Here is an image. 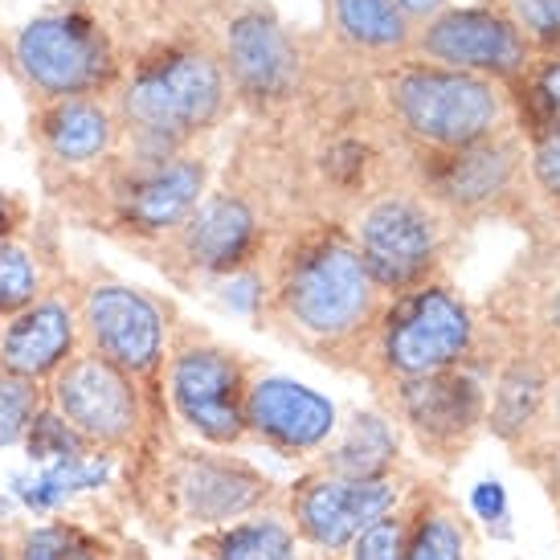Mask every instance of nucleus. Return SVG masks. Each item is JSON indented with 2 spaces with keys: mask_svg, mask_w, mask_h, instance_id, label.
I'll use <instances>...</instances> for the list:
<instances>
[{
  "mask_svg": "<svg viewBox=\"0 0 560 560\" xmlns=\"http://www.w3.org/2000/svg\"><path fill=\"white\" fill-rule=\"evenodd\" d=\"M393 131L421 152H451L512 127L508 86L425 58H397L376 74Z\"/></svg>",
  "mask_w": 560,
  "mask_h": 560,
  "instance_id": "20e7f679",
  "label": "nucleus"
},
{
  "mask_svg": "<svg viewBox=\"0 0 560 560\" xmlns=\"http://www.w3.org/2000/svg\"><path fill=\"white\" fill-rule=\"evenodd\" d=\"M512 16L532 58H560V0H491Z\"/></svg>",
  "mask_w": 560,
  "mask_h": 560,
  "instance_id": "c85d7f7f",
  "label": "nucleus"
},
{
  "mask_svg": "<svg viewBox=\"0 0 560 560\" xmlns=\"http://www.w3.org/2000/svg\"><path fill=\"white\" fill-rule=\"evenodd\" d=\"M46 401L79 430L94 451L136 454L152 425L156 401L140 389L136 376L103 360L91 348H79L58 373L49 376Z\"/></svg>",
  "mask_w": 560,
  "mask_h": 560,
  "instance_id": "4468645a",
  "label": "nucleus"
},
{
  "mask_svg": "<svg viewBox=\"0 0 560 560\" xmlns=\"http://www.w3.org/2000/svg\"><path fill=\"white\" fill-rule=\"evenodd\" d=\"M451 0H397V9H401L413 25H421V21H430V16H438L442 9H446Z\"/></svg>",
  "mask_w": 560,
  "mask_h": 560,
  "instance_id": "58836bf2",
  "label": "nucleus"
},
{
  "mask_svg": "<svg viewBox=\"0 0 560 560\" xmlns=\"http://www.w3.org/2000/svg\"><path fill=\"white\" fill-rule=\"evenodd\" d=\"M524 176H528V152L512 127L451 152L409 148V185L425 192L454 225L503 213V205L515 201Z\"/></svg>",
  "mask_w": 560,
  "mask_h": 560,
  "instance_id": "ddd939ff",
  "label": "nucleus"
},
{
  "mask_svg": "<svg viewBox=\"0 0 560 560\" xmlns=\"http://www.w3.org/2000/svg\"><path fill=\"white\" fill-rule=\"evenodd\" d=\"M54 282L58 279L49 275V262L42 258V249L25 242V234L0 242V319L30 307L33 299L46 295Z\"/></svg>",
  "mask_w": 560,
  "mask_h": 560,
  "instance_id": "bb28decb",
  "label": "nucleus"
},
{
  "mask_svg": "<svg viewBox=\"0 0 560 560\" xmlns=\"http://www.w3.org/2000/svg\"><path fill=\"white\" fill-rule=\"evenodd\" d=\"M515 467L528 470L532 479L540 482V491L548 495L552 512L560 520V438H540L524 451H515Z\"/></svg>",
  "mask_w": 560,
  "mask_h": 560,
  "instance_id": "72a5a7b5",
  "label": "nucleus"
},
{
  "mask_svg": "<svg viewBox=\"0 0 560 560\" xmlns=\"http://www.w3.org/2000/svg\"><path fill=\"white\" fill-rule=\"evenodd\" d=\"M528 82L548 115H560V58H545L540 66H532Z\"/></svg>",
  "mask_w": 560,
  "mask_h": 560,
  "instance_id": "e433bc0d",
  "label": "nucleus"
},
{
  "mask_svg": "<svg viewBox=\"0 0 560 560\" xmlns=\"http://www.w3.org/2000/svg\"><path fill=\"white\" fill-rule=\"evenodd\" d=\"M30 103V143L46 164V176L86 172L115 156L124 143V124L110 94H62Z\"/></svg>",
  "mask_w": 560,
  "mask_h": 560,
  "instance_id": "a211bd4d",
  "label": "nucleus"
},
{
  "mask_svg": "<svg viewBox=\"0 0 560 560\" xmlns=\"http://www.w3.org/2000/svg\"><path fill=\"white\" fill-rule=\"evenodd\" d=\"M336 430H340L336 405L312 385L279 373H262L249 381L246 434L262 442L266 451L282 458H307L324 451Z\"/></svg>",
  "mask_w": 560,
  "mask_h": 560,
  "instance_id": "6ab92c4d",
  "label": "nucleus"
},
{
  "mask_svg": "<svg viewBox=\"0 0 560 560\" xmlns=\"http://www.w3.org/2000/svg\"><path fill=\"white\" fill-rule=\"evenodd\" d=\"M557 254H560V242H557Z\"/></svg>",
  "mask_w": 560,
  "mask_h": 560,
  "instance_id": "c03bdc74",
  "label": "nucleus"
},
{
  "mask_svg": "<svg viewBox=\"0 0 560 560\" xmlns=\"http://www.w3.org/2000/svg\"><path fill=\"white\" fill-rule=\"evenodd\" d=\"M13 560H110L107 548L94 536L70 524H46V528H25L13 540Z\"/></svg>",
  "mask_w": 560,
  "mask_h": 560,
  "instance_id": "cd10ccee",
  "label": "nucleus"
},
{
  "mask_svg": "<svg viewBox=\"0 0 560 560\" xmlns=\"http://www.w3.org/2000/svg\"><path fill=\"white\" fill-rule=\"evenodd\" d=\"M110 470H115V454H107V451L66 454V458H54L46 467L13 470V475H9V491H13L16 503H25L30 512L46 515V512L66 508V503L74 495H82V491H98V487L110 479Z\"/></svg>",
  "mask_w": 560,
  "mask_h": 560,
  "instance_id": "393cba45",
  "label": "nucleus"
},
{
  "mask_svg": "<svg viewBox=\"0 0 560 560\" xmlns=\"http://www.w3.org/2000/svg\"><path fill=\"white\" fill-rule=\"evenodd\" d=\"M164 491L176 515L197 528H225L275 503V482L242 458L221 454L218 446H180L164 467Z\"/></svg>",
  "mask_w": 560,
  "mask_h": 560,
  "instance_id": "f3484780",
  "label": "nucleus"
},
{
  "mask_svg": "<svg viewBox=\"0 0 560 560\" xmlns=\"http://www.w3.org/2000/svg\"><path fill=\"white\" fill-rule=\"evenodd\" d=\"M491 369H495V360H470V364L438 369L425 376L376 385V397L430 463L458 467L487 430Z\"/></svg>",
  "mask_w": 560,
  "mask_h": 560,
  "instance_id": "9b49d317",
  "label": "nucleus"
},
{
  "mask_svg": "<svg viewBox=\"0 0 560 560\" xmlns=\"http://www.w3.org/2000/svg\"><path fill=\"white\" fill-rule=\"evenodd\" d=\"M405 560H470L475 528L470 515L442 487L418 482L405 495Z\"/></svg>",
  "mask_w": 560,
  "mask_h": 560,
  "instance_id": "5701e85b",
  "label": "nucleus"
},
{
  "mask_svg": "<svg viewBox=\"0 0 560 560\" xmlns=\"http://www.w3.org/2000/svg\"><path fill=\"white\" fill-rule=\"evenodd\" d=\"M230 79L213 33L176 21L140 49H124V79L110 94L124 124V148L140 156H176L213 131L230 110Z\"/></svg>",
  "mask_w": 560,
  "mask_h": 560,
  "instance_id": "f03ea898",
  "label": "nucleus"
},
{
  "mask_svg": "<svg viewBox=\"0 0 560 560\" xmlns=\"http://www.w3.org/2000/svg\"><path fill=\"white\" fill-rule=\"evenodd\" d=\"M74 291H79L82 348L119 364L156 401V389H164L172 327L180 319L176 307L107 270H86L82 279H74Z\"/></svg>",
  "mask_w": 560,
  "mask_h": 560,
  "instance_id": "9d476101",
  "label": "nucleus"
},
{
  "mask_svg": "<svg viewBox=\"0 0 560 560\" xmlns=\"http://www.w3.org/2000/svg\"><path fill=\"white\" fill-rule=\"evenodd\" d=\"M327 21L331 37L357 58L389 66L413 54L418 25L397 9V0H327Z\"/></svg>",
  "mask_w": 560,
  "mask_h": 560,
  "instance_id": "4be33fe9",
  "label": "nucleus"
},
{
  "mask_svg": "<svg viewBox=\"0 0 560 560\" xmlns=\"http://www.w3.org/2000/svg\"><path fill=\"white\" fill-rule=\"evenodd\" d=\"M25 454H30L33 467H46L54 458H66V454H82V451H94L91 442L70 425V421L54 409V405H42L37 413H33L30 430H25Z\"/></svg>",
  "mask_w": 560,
  "mask_h": 560,
  "instance_id": "c756f323",
  "label": "nucleus"
},
{
  "mask_svg": "<svg viewBox=\"0 0 560 560\" xmlns=\"http://www.w3.org/2000/svg\"><path fill=\"white\" fill-rule=\"evenodd\" d=\"M266 262L258 324L312 357L357 369L389 295L369 275L348 221H299L270 246Z\"/></svg>",
  "mask_w": 560,
  "mask_h": 560,
  "instance_id": "f257e3e1",
  "label": "nucleus"
},
{
  "mask_svg": "<svg viewBox=\"0 0 560 560\" xmlns=\"http://www.w3.org/2000/svg\"><path fill=\"white\" fill-rule=\"evenodd\" d=\"M42 405H46V385L0 369V451H13L25 442V430Z\"/></svg>",
  "mask_w": 560,
  "mask_h": 560,
  "instance_id": "7c9ffc66",
  "label": "nucleus"
},
{
  "mask_svg": "<svg viewBox=\"0 0 560 560\" xmlns=\"http://www.w3.org/2000/svg\"><path fill=\"white\" fill-rule=\"evenodd\" d=\"M213 42H218L230 91L249 110L279 115L299 98L307 79L303 46L275 9H266L258 0L225 4L221 21L213 25Z\"/></svg>",
  "mask_w": 560,
  "mask_h": 560,
  "instance_id": "f8f14e48",
  "label": "nucleus"
},
{
  "mask_svg": "<svg viewBox=\"0 0 560 560\" xmlns=\"http://www.w3.org/2000/svg\"><path fill=\"white\" fill-rule=\"evenodd\" d=\"M270 246V221L258 201L237 188H221L205 192L201 205L168 237L143 246L140 254H148L176 287H213L262 266Z\"/></svg>",
  "mask_w": 560,
  "mask_h": 560,
  "instance_id": "1a4fd4ad",
  "label": "nucleus"
},
{
  "mask_svg": "<svg viewBox=\"0 0 560 560\" xmlns=\"http://www.w3.org/2000/svg\"><path fill=\"white\" fill-rule=\"evenodd\" d=\"M487 343L491 340L475 307L438 275L413 291L389 295L357 373H364V381L376 389V385L405 381V376H425L438 369L487 360L491 357Z\"/></svg>",
  "mask_w": 560,
  "mask_h": 560,
  "instance_id": "39448f33",
  "label": "nucleus"
},
{
  "mask_svg": "<svg viewBox=\"0 0 560 560\" xmlns=\"http://www.w3.org/2000/svg\"><path fill=\"white\" fill-rule=\"evenodd\" d=\"M319 467L343 479H381L401 470V425L385 409H357L324 451Z\"/></svg>",
  "mask_w": 560,
  "mask_h": 560,
  "instance_id": "b1692460",
  "label": "nucleus"
},
{
  "mask_svg": "<svg viewBox=\"0 0 560 560\" xmlns=\"http://www.w3.org/2000/svg\"><path fill=\"white\" fill-rule=\"evenodd\" d=\"M413 58L482 74V79H495L503 86L524 82L536 66L528 42L520 37L512 16L499 4H446L438 16L418 25Z\"/></svg>",
  "mask_w": 560,
  "mask_h": 560,
  "instance_id": "dca6fc26",
  "label": "nucleus"
},
{
  "mask_svg": "<svg viewBox=\"0 0 560 560\" xmlns=\"http://www.w3.org/2000/svg\"><path fill=\"white\" fill-rule=\"evenodd\" d=\"M249 360L209 336L205 327L176 319L164 360V401L188 434L205 446L234 451L246 442V397H249Z\"/></svg>",
  "mask_w": 560,
  "mask_h": 560,
  "instance_id": "0eeeda50",
  "label": "nucleus"
},
{
  "mask_svg": "<svg viewBox=\"0 0 560 560\" xmlns=\"http://www.w3.org/2000/svg\"><path fill=\"white\" fill-rule=\"evenodd\" d=\"M528 180L540 192V201L560 213V115H548L528 136Z\"/></svg>",
  "mask_w": 560,
  "mask_h": 560,
  "instance_id": "2f4dec72",
  "label": "nucleus"
},
{
  "mask_svg": "<svg viewBox=\"0 0 560 560\" xmlns=\"http://www.w3.org/2000/svg\"><path fill=\"white\" fill-rule=\"evenodd\" d=\"M0 324H4V319H0Z\"/></svg>",
  "mask_w": 560,
  "mask_h": 560,
  "instance_id": "a18cd8bd",
  "label": "nucleus"
},
{
  "mask_svg": "<svg viewBox=\"0 0 560 560\" xmlns=\"http://www.w3.org/2000/svg\"><path fill=\"white\" fill-rule=\"evenodd\" d=\"M46 180L79 218L98 225L107 237H119L124 246L143 249L168 237L201 205L209 192V160L192 152L140 156L124 148L86 172Z\"/></svg>",
  "mask_w": 560,
  "mask_h": 560,
  "instance_id": "7ed1b4c3",
  "label": "nucleus"
},
{
  "mask_svg": "<svg viewBox=\"0 0 560 560\" xmlns=\"http://www.w3.org/2000/svg\"><path fill=\"white\" fill-rule=\"evenodd\" d=\"M475 512H479L487 524H503V520H508V499H503V487H499V482H479V487H475Z\"/></svg>",
  "mask_w": 560,
  "mask_h": 560,
  "instance_id": "4c0bfd02",
  "label": "nucleus"
},
{
  "mask_svg": "<svg viewBox=\"0 0 560 560\" xmlns=\"http://www.w3.org/2000/svg\"><path fill=\"white\" fill-rule=\"evenodd\" d=\"M197 552L209 560H303L295 528L279 512H254L225 528H209Z\"/></svg>",
  "mask_w": 560,
  "mask_h": 560,
  "instance_id": "a878e982",
  "label": "nucleus"
},
{
  "mask_svg": "<svg viewBox=\"0 0 560 560\" xmlns=\"http://www.w3.org/2000/svg\"><path fill=\"white\" fill-rule=\"evenodd\" d=\"M409 487H413V475L405 470H393L381 479H343L315 467L291 482L287 520L299 540L315 552H348L360 532L401 503Z\"/></svg>",
  "mask_w": 560,
  "mask_h": 560,
  "instance_id": "2eb2a0df",
  "label": "nucleus"
},
{
  "mask_svg": "<svg viewBox=\"0 0 560 560\" xmlns=\"http://www.w3.org/2000/svg\"><path fill=\"white\" fill-rule=\"evenodd\" d=\"M33 225V205L13 192V188H0V242L21 237Z\"/></svg>",
  "mask_w": 560,
  "mask_h": 560,
  "instance_id": "f704fd0d",
  "label": "nucleus"
},
{
  "mask_svg": "<svg viewBox=\"0 0 560 560\" xmlns=\"http://www.w3.org/2000/svg\"><path fill=\"white\" fill-rule=\"evenodd\" d=\"M312 560H336V557H331V552H319V557H312Z\"/></svg>",
  "mask_w": 560,
  "mask_h": 560,
  "instance_id": "a19ab883",
  "label": "nucleus"
},
{
  "mask_svg": "<svg viewBox=\"0 0 560 560\" xmlns=\"http://www.w3.org/2000/svg\"><path fill=\"white\" fill-rule=\"evenodd\" d=\"M552 376H557V352L532 336H512L503 357L495 360L487 385V430L512 454L528 446V438L536 434Z\"/></svg>",
  "mask_w": 560,
  "mask_h": 560,
  "instance_id": "412c9836",
  "label": "nucleus"
},
{
  "mask_svg": "<svg viewBox=\"0 0 560 560\" xmlns=\"http://www.w3.org/2000/svg\"><path fill=\"white\" fill-rule=\"evenodd\" d=\"M520 336H532V340H545L557 348L560 343V287L540 295V307H536V327H524Z\"/></svg>",
  "mask_w": 560,
  "mask_h": 560,
  "instance_id": "c9c22d12",
  "label": "nucleus"
},
{
  "mask_svg": "<svg viewBox=\"0 0 560 560\" xmlns=\"http://www.w3.org/2000/svg\"><path fill=\"white\" fill-rule=\"evenodd\" d=\"M82 348L79 291L62 279L0 324V369L49 385V376Z\"/></svg>",
  "mask_w": 560,
  "mask_h": 560,
  "instance_id": "aec40b11",
  "label": "nucleus"
},
{
  "mask_svg": "<svg viewBox=\"0 0 560 560\" xmlns=\"http://www.w3.org/2000/svg\"><path fill=\"white\" fill-rule=\"evenodd\" d=\"M0 560H13V545H9L4 536H0Z\"/></svg>",
  "mask_w": 560,
  "mask_h": 560,
  "instance_id": "ea45409f",
  "label": "nucleus"
},
{
  "mask_svg": "<svg viewBox=\"0 0 560 560\" xmlns=\"http://www.w3.org/2000/svg\"><path fill=\"white\" fill-rule=\"evenodd\" d=\"M4 62L30 98L115 94L124 79V46L107 16L91 4H58L16 25L4 42Z\"/></svg>",
  "mask_w": 560,
  "mask_h": 560,
  "instance_id": "423d86ee",
  "label": "nucleus"
},
{
  "mask_svg": "<svg viewBox=\"0 0 560 560\" xmlns=\"http://www.w3.org/2000/svg\"><path fill=\"white\" fill-rule=\"evenodd\" d=\"M0 58H4V46H0Z\"/></svg>",
  "mask_w": 560,
  "mask_h": 560,
  "instance_id": "37998d69",
  "label": "nucleus"
},
{
  "mask_svg": "<svg viewBox=\"0 0 560 560\" xmlns=\"http://www.w3.org/2000/svg\"><path fill=\"white\" fill-rule=\"evenodd\" d=\"M405 495H409V491H405ZM405 528H409V515H405V499H401L393 512L373 520V524L348 545V560H405Z\"/></svg>",
  "mask_w": 560,
  "mask_h": 560,
  "instance_id": "473e14b6",
  "label": "nucleus"
},
{
  "mask_svg": "<svg viewBox=\"0 0 560 560\" xmlns=\"http://www.w3.org/2000/svg\"><path fill=\"white\" fill-rule=\"evenodd\" d=\"M348 230L376 287L401 295L442 275L454 221L413 185H389L352 209Z\"/></svg>",
  "mask_w": 560,
  "mask_h": 560,
  "instance_id": "6e6552de",
  "label": "nucleus"
},
{
  "mask_svg": "<svg viewBox=\"0 0 560 560\" xmlns=\"http://www.w3.org/2000/svg\"><path fill=\"white\" fill-rule=\"evenodd\" d=\"M188 560H209V557H201V552H197V557H188Z\"/></svg>",
  "mask_w": 560,
  "mask_h": 560,
  "instance_id": "79ce46f5",
  "label": "nucleus"
}]
</instances>
